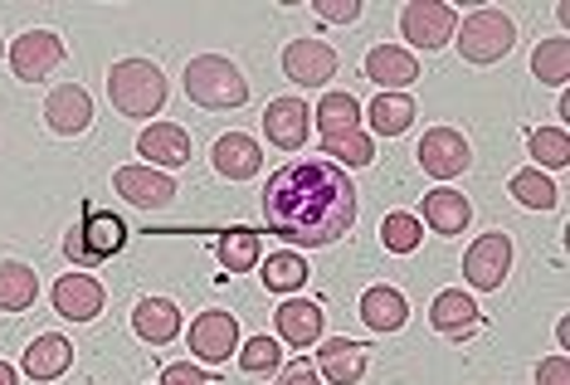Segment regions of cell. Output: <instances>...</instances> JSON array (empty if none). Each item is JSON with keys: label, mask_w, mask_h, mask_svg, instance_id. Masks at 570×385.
<instances>
[{"label": "cell", "mask_w": 570, "mask_h": 385, "mask_svg": "<svg viewBox=\"0 0 570 385\" xmlns=\"http://www.w3.org/2000/svg\"><path fill=\"white\" fill-rule=\"evenodd\" d=\"M361 323H366L371 332H400L410 323V303L405 293L391 288V284H375L361 293Z\"/></svg>", "instance_id": "obj_25"}, {"label": "cell", "mask_w": 570, "mask_h": 385, "mask_svg": "<svg viewBox=\"0 0 570 385\" xmlns=\"http://www.w3.org/2000/svg\"><path fill=\"white\" fill-rule=\"evenodd\" d=\"M537 385H570V356L556 352L547 362H537Z\"/></svg>", "instance_id": "obj_38"}, {"label": "cell", "mask_w": 570, "mask_h": 385, "mask_svg": "<svg viewBox=\"0 0 570 385\" xmlns=\"http://www.w3.org/2000/svg\"><path fill=\"white\" fill-rule=\"evenodd\" d=\"M430 327L439 332V337H449V342H469L473 332L483 327V313H478L473 293L444 288V293H439V298L430 303Z\"/></svg>", "instance_id": "obj_13"}, {"label": "cell", "mask_w": 570, "mask_h": 385, "mask_svg": "<svg viewBox=\"0 0 570 385\" xmlns=\"http://www.w3.org/2000/svg\"><path fill=\"white\" fill-rule=\"evenodd\" d=\"M322 327H327V317H322V307H317V303H307V298L278 303V313H274V332H278V342L297 346V352L317 346V342H322Z\"/></svg>", "instance_id": "obj_21"}, {"label": "cell", "mask_w": 570, "mask_h": 385, "mask_svg": "<svg viewBox=\"0 0 570 385\" xmlns=\"http://www.w3.org/2000/svg\"><path fill=\"white\" fill-rule=\"evenodd\" d=\"M366 362H371V346L366 342H352V337H332V342H317V376L332 381V385H356L366 381Z\"/></svg>", "instance_id": "obj_14"}, {"label": "cell", "mask_w": 570, "mask_h": 385, "mask_svg": "<svg viewBox=\"0 0 570 385\" xmlns=\"http://www.w3.org/2000/svg\"><path fill=\"white\" fill-rule=\"evenodd\" d=\"M356 127H361V102L346 93V88H342V93L332 88V93L317 102V132L336 137V132H356Z\"/></svg>", "instance_id": "obj_32"}, {"label": "cell", "mask_w": 570, "mask_h": 385, "mask_svg": "<svg viewBox=\"0 0 570 385\" xmlns=\"http://www.w3.org/2000/svg\"><path fill=\"white\" fill-rule=\"evenodd\" d=\"M69 366H73V342L59 337V332H45V337H35L30 346H24V362H20V371L30 381H59Z\"/></svg>", "instance_id": "obj_24"}, {"label": "cell", "mask_w": 570, "mask_h": 385, "mask_svg": "<svg viewBox=\"0 0 570 385\" xmlns=\"http://www.w3.org/2000/svg\"><path fill=\"white\" fill-rule=\"evenodd\" d=\"M508 274H512V239L502 235V229L478 235L469 244V254H463V278H469V288L498 293L502 284H508Z\"/></svg>", "instance_id": "obj_9"}, {"label": "cell", "mask_w": 570, "mask_h": 385, "mask_svg": "<svg viewBox=\"0 0 570 385\" xmlns=\"http://www.w3.org/2000/svg\"><path fill=\"white\" fill-rule=\"evenodd\" d=\"M161 385H210V376H205L200 366L176 362V366H166V371H161Z\"/></svg>", "instance_id": "obj_40"}, {"label": "cell", "mask_w": 570, "mask_h": 385, "mask_svg": "<svg viewBox=\"0 0 570 385\" xmlns=\"http://www.w3.org/2000/svg\"><path fill=\"white\" fill-rule=\"evenodd\" d=\"M264 137L283 151L307 147V137H313V108L303 98H274L264 108Z\"/></svg>", "instance_id": "obj_12"}, {"label": "cell", "mask_w": 570, "mask_h": 385, "mask_svg": "<svg viewBox=\"0 0 570 385\" xmlns=\"http://www.w3.org/2000/svg\"><path fill=\"white\" fill-rule=\"evenodd\" d=\"M137 151H141V166H186L190 161V132L180 122H147L137 137Z\"/></svg>", "instance_id": "obj_20"}, {"label": "cell", "mask_w": 570, "mask_h": 385, "mask_svg": "<svg viewBox=\"0 0 570 385\" xmlns=\"http://www.w3.org/2000/svg\"><path fill=\"white\" fill-rule=\"evenodd\" d=\"M278 385H322V376H317V366L307 362V356H297V362H288L278 371Z\"/></svg>", "instance_id": "obj_39"}, {"label": "cell", "mask_w": 570, "mask_h": 385, "mask_svg": "<svg viewBox=\"0 0 570 385\" xmlns=\"http://www.w3.org/2000/svg\"><path fill=\"white\" fill-rule=\"evenodd\" d=\"M122 244H127V225L118 220V215L88 210L83 225H73L69 239H63V259L69 264H108Z\"/></svg>", "instance_id": "obj_5"}, {"label": "cell", "mask_w": 570, "mask_h": 385, "mask_svg": "<svg viewBox=\"0 0 570 385\" xmlns=\"http://www.w3.org/2000/svg\"><path fill=\"white\" fill-rule=\"evenodd\" d=\"M512 45H517V24L508 10L483 6L459 24V59H469V63H498L512 55Z\"/></svg>", "instance_id": "obj_4"}, {"label": "cell", "mask_w": 570, "mask_h": 385, "mask_svg": "<svg viewBox=\"0 0 570 385\" xmlns=\"http://www.w3.org/2000/svg\"><path fill=\"white\" fill-rule=\"evenodd\" d=\"M215 254H219V264H225V274H249V268H258V259H264V239H258V229L239 225L215 239Z\"/></svg>", "instance_id": "obj_28"}, {"label": "cell", "mask_w": 570, "mask_h": 385, "mask_svg": "<svg viewBox=\"0 0 570 385\" xmlns=\"http://www.w3.org/2000/svg\"><path fill=\"white\" fill-rule=\"evenodd\" d=\"M112 186H118V196L127 205H137V210H166V205L176 200V181L166 171H151V166H118L112 171Z\"/></svg>", "instance_id": "obj_11"}, {"label": "cell", "mask_w": 570, "mask_h": 385, "mask_svg": "<svg viewBox=\"0 0 570 385\" xmlns=\"http://www.w3.org/2000/svg\"><path fill=\"white\" fill-rule=\"evenodd\" d=\"M166 93H171V83H166V73L151 59H118L108 69V102L122 118H137V122L157 118L166 108Z\"/></svg>", "instance_id": "obj_2"}, {"label": "cell", "mask_w": 570, "mask_h": 385, "mask_svg": "<svg viewBox=\"0 0 570 385\" xmlns=\"http://www.w3.org/2000/svg\"><path fill=\"white\" fill-rule=\"evenodd\" d=\"M400 34L414 49H444L459 34V10L449 0H410L400 10Z\"/></svg>", "instance_id": "obj_8"}, {"label": "cell", "mask_w": 570, "mask_h": 385, "mask_svg": "<svg viewBox=\"0 0 570 385\" xmlns=\"http://www.w3.org/2000/svg\"><path fill=\"white\" fill-rule=\"evenodd\" d=\"M420 239H424V225H420V215H410V210H391L381 220V244L391 254H414L420 249Z\"/></svg>", "instance_id": "obj_36"}, {"label": "cell", "mask_w": 570, "mask_h": 385, "mask_svg": "<svg viewBox=\"0 0 570 385\" xmlns=\"http://www.w3.org/2000/svg\"><path fill=\"white\" fill-rule=\"evenodd\" d=\"M366 79L381 93H405L410 83H420V59L400 45H375L366 55Z\"/></svg>", "instance_id": "obj_19"}, {"label": "cell", "mask_w": 570, "mask_h": 385, "mask_svg": "<svg viewBox=\"0 0 570 385\" xmlns=\"http://www.w3.org/2000/svg\"><path fill=\"white\" fill-rule=\"evenodd\" d=\"M424 225H430L434 235H444V239L463 235V229L473 225V205H469V196H459L453 186H434L430 196H424Z\"/></svg>", "instance_id": "obj_23"}, {"label": "cell", "mask_w": 570, "mask_h": 385, "mask_svg": "<svg viewBox=\"0 0 570 385\" xmlns=\"http://www.w3.org/2000/svg\"><path fill=\"white\" fill-rule=\"evenodd\" d=\"M210 166L225 181H254V176L264 171V147H258L249 132H225V137H215V147H210Z\"/></svg>", "instance_id": "obj_16"}, {"label": "cell", "mask_w": 570, "mask_h": 385, "mask_svg": "<svg viewBox=\"0 0 570 385\" xmlns=\"http://www.w3.org/2000/svg\"><path fill=\"white\" fill-rule=\"evenodd\" d=\"M527 151L531 161H537V171L547 166V171H566L570 166V132L566 127H537V132L527 137Z\"/></svg>", "instance_id": "obj_33"}, {"label": "cell", "mask_w": 570, "mask_h": 385, "mask_svg": "<svg viewBox=\"0 0 570 385\" xmlns=\"http://www.w3.org/2000/svg\"><path fill=\"white\" fill-rule=\"evenodd\" d=\"M508 190H512L517 205H527V210H556V205H561V190H556V181L547 171H537V166H522V171L508 181Z\"/></svg>", "instance_id": "obj_30"}, {"label": "cell", "mask_w": 570, "mask_h": 385, "mask_svg": "<svg viewBox=\"0 0 570 385\" xmlns=\"http://www.w3.org/2000/svg\"><path fill=\"white\" fill-rule=\"evenodd\" d=\"M366 118H371V137H400L414 127V98L410 93H375Z\"/></svg>", "instance_id": "obj_29"}, {"label": "cell", "mask_w": 570, "mask_h": 385, "mask_svg": "<svg viewBox=\"0 0 570 385\" xmlns=\"http://www.w3.org/2000/svg\"><path fill=\"white\" fill-rule=\"evenodd\" d=\"M239 371L244 376H278L283 371V342L278 337H249V342H239Z\"/></svg>", "instance_id": "obj_35"}, {"label": "cell", "mask_w": 570, "mask_h": 385, "mask_svg": "<svg viewBox=\"0 0 570 385\" xmlns=\"http://www.w3.org/2000/svg\"><path fill=\"white\" fill-rule=\"evenodd\" d=\"M186 98L205 112H235L249 102V79L235 59L225 55H196L186 63Z\"/></svg>", "instance_id": "obj_3"}, {"label": "cell", "mask_w": 570, "mask_h": 385, "mask_svg": "<svg viewBox=\"0 0 570 385\" xmlns=\"http://www.w3.org/2000/svg\"><path fill=\"white\" fill-rule=\"evenodd\" d=\"M6 59H10V69H16L20 83H40V79H49V73L59 69L63 59H69V45H63L59 30H24V34L10 40Z\"/></svg>", "instance_id": "obj_6"}, {"label": "cell", "mask_w": 570, "mask_h": 385, "mask_svg": "<svg viewBox=\"0 0 570 385\" xmlns=\"http://www.w3.org/2000/svg\"><path fill=\"white\" fill-rule=\"evenodd\" d=\"M180 327H186V317H180V307L171 298H141L132 307V332L147 346H166L180 337Z\"/></svg>", "instance_id": "obj_22"}, {"label": "cell", "mask_w": 570, "mask_h": 385, "mask_svg": "<svg viewBox=\"0 0 570 385\" xmlns=\"http://www.w3.org/2000/svg\"><path fill=\"white\" fill-rule=\"evenodd\" d=\"M40 303V278L30 264L0 259V313H30Z\"/></svg>", "instance_id": "obj_26"}, {"label": "cell", "mask_w": 570, "mask_h": 385, "mask_svg": "<svg viewBox=\"0 0 570 385\" xmlns=\"http://www.w3.org/2000/svg\"><path fill=\"white\" fill-rule=\"evenodd\" d=\"M414 157H420V171L434 176V181H459L473 166V147L459 127H430L420 137V147H414Z\"/></svg>", "instance_id": "obj_7"}, {"label": "cell", "mask_w": 570, "mask_h": 385, "mask_svg": "<svg viewBox=\"0 0 570 385\" xmlns=\"http://www.w3.org/2000/svg\"><path fill=\"white\" fill-rule=\"evenodd\" d=\"M361 0H313V16L317 20H327V24H352V20H361Z\"/></svg>", "instance_id": "obj_37"}, {"label": "cell", "mask_w": 570, "mask_h": 385, "mask_svg": "<svg viewBox=\"0 0 570 385\" xmlns=\"http://www.w3.org/2000/svg\"><path fill=\"white\" fill-rule=\"evenodd\" d=\"M258 268H264V288L268 293H278V298H288V293H303V284H307V259L297 249H274V254H264L258 259Z\"/></svg>", "instance_id": "obj_27"}, {"label": "cell", "mask_w": 570, "mask_h": 385, "mask_svg": "<svg viewBox=\"0 0 570 385\" xmlns=\"http://www.w3.org/2000/svg\"><path fill=\"white\" fill-rule=\"evenodd\" d=\"M0 385H20V376H16V366L10 362H0Z\"/></svg>", "instance_id": "obj_41"}, {"label": "cell", "mask_w": 570, "mask_h": 385, "mask_svg": "<svg viewBox=\"0 0 570 385\" xmlns=\"http://www.w3.org/2000/svg\"><path fill=\"white\" fill-rule=\"evenodd\" d=\"M45 122H49V132H59V137L88 132V127H94V98H88V88H79V83L55 88V93L45 98Z\"/></svg>", "instance_id": "obj_17"}, {"label": "cell", "mask_w": 570, "mask_h": 385, "mask_svg": "<svg viewBox=\"0 0 570 385\" xmlns=\"http://www.w3.org/2000/svg\"><path fill=\"white\" fill-rule=\"evenodd\" d=\"M322 151H327L332 166H371L375 161V137L371 132H336V137H322Z\"/></svg>", "instance_id": "obj_34"}, {"label": "cell", "mask_w": 570, "mask_h": 385, "mask_svg": "<svg viewBox=\"0 0 570 385\" xmlns=\"http://www.w3.org/2000/svg\"><path fill=\"white\" fill-rule=\"evenodd\" d=\"M186 342H190V352L200 356V362H210V366H225L229 356L239 352V323H235V313H225V307H210V313H200L196 323H190L186 332Z\"/></svg>", "instance_id": "obj_10"}, {"label": "cell", "mask_w": 570, "mask_h": 385, "mask_svg": "<svg viewBox=\"0 0 570 385\" xmlns=\"http://www.w3.org/2000/svg\"><path fill=\"white\" fill-rule=\"evenodd\" d=\"M336 69H342V63H336V49L322 45V40H293L288 49H283V73H288L293 83H303V88L332 83Z\"/></svg>", "instance_id": "obj_15"}, {"label": "cell", "mask_w": 570, "mask_h": 385, "mask_svg": "<svg viewBox=\"0 0 570 385\" xmlns=\"http://www.w3.org/2000/svg\"><path fill=\"white\" fill-rule=\"evenodd\" d=\"M102 307H108V293L94 274H63L55 284V313L69 323H94Z\"/></svg>", "instance_id": "obj_18"}, {"label": "cell", "mask_w": 570, "mask_h": 385, "mask_svg": "<svg viewBox=\"0 0 570 385\" xmlns=\"http://www.w3.org/2000/svg\"><path fill=\"white\" fill-rule=\"evenodd\" d=\"M356 210L361 200L352 176L327 157L288 161L264 181V229L288 239L297 254L346 239L356 225Z\"/></svg>", "instance_id": "obj_1"}, {"label": "cell", "mask_w": 570, "mask_h": 385, "mask_svg": "<svg viewBox=\"0 0 570 385\" xmlns=\"http://www.w3.org/2000/svg\"><path fill=\"white\" fill-rule=\"evenodd\" d=\"M531 73H537L541 83H556V88L570 83V40L566 34H551V40H541L531 49Z\"/></svg>", "instance_id": "obj_31"}]
</instances>
